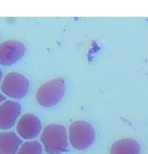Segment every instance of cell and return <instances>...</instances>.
I'll return each mask as SVG.
<instances>
[{"label":"cell","mask_w":148,"mask_h":154,"mask_svg":"<svg viewBox=\"0 0 148 154\" xmlns=\"http://www.w3.org/2000/svg\"><path fill=\"white\" fill-rule=\"evenodd\" d=\"M41 141L48 154L65 152L68 148V134L65 127L58 124L47 125L42 131Z\"/></svg>","instance_id":"1"},{"label":"cell","mask_w":148,"mask_h":154,"mask_svg":"<svg viewBox=\"0 0 148 154\" xmlns=\"http://www.w3.org/2000/svg\"><path fill=\"white\" fill-rule=\"evenodd\" d=\"M65 93V81L62 78L51 79L39 87L36 99L41 106L49 108L59 103Z\"/></svg>","instance_id":"2"},{"label":"cell","mask_w":148,"mask_h":154,"mask_svg":"<svg viewBox=\"0 0 148 154\" xmlns=\"http://www.w3.org/2000/svg\"><path fill=\"white\" fill-rule=\"evenodd\" d=\"M95 129L92 125L85 121H76L69 127V142L77 150L89 148L95 140Z\"/></svg>","instance_id":"3"},{"label":"cell","mask_w":148,"mask_h":154,"mask_svg":"<svg viewBox=\"0 0 148 154\" xmlns=\"http://www.w3.org/2000/svg\"><path fill=\"white\" fill-rule=\"evenodd\" d=\"M0 88L5 96L19 100L28 94L30 83L27 77L21 73L9 72L3 78Z\"/></svg>","instance_id":"4"},{"label":"cell","mask_w":148,"mask_h":154,"mask_svg":"<svg viewBox=\"0 0 148 154\" xmlns=\"http://www.w3.org/2000/svg\"><path fill=\"white\" fill-rule=\"evenodd\" d=\"M26 45L16 40H8L0 44V64L10 66L24 57Z\"/></svg>","instance_id":"5"},{"label":"cell","mask_w":148,"mask_h":154,"mask_svg":"<svg viewBox=\"0 0 148 154\" xmlns=\"http://www.w3.org/2000/svg\"><path fill=\"white\" fill-rule=\"evenodd\" d=\"M16 129L21 137L31 140L41 134L42 122L37 116L33 114H25L19 119Z\"/></svg>","instance_id":"6"},{"label":"cell","mask_w":148,"mask_h":154,"mask_svg":"<svg viewBox=\"0 0 148 154\" xmlns=\"http://www.w3.org/2000/svg\"><path fill=\"white\" fill-rule=\"evenodd\" d=\"M21 115V105L12 100L0 104V129L7 131L16 124Z\"/></svg>","instance_id":"7"},{"label":"cell","mask_w":148,"mask_h":154,"mask_svg":"<svg viewBox=\"0 0 148 154\" xmlns=\"http://www.w3.org/2000/svg\"><path fill=\"white\" fill-rule=\"evenodd\" d=\"M22 140L13 131L0 132V154H16Z\"/></svg>","instance_id":"8"},{"label":"cell","mask_w":148,"mask_h":154,"mask_svg":"<svg viewBox=\"0 0 148 154\" xmlns=\"http://www.w3.org/2000/svg\"><path fill=\"white\" fill-rule=\"evenodd\" d=\"M140 145L134 139L122 138L111 146L110 154H139Z\"/></svg>","instance_id":"9"},{"label":"cell","mask_w":148,"mask_h":154,"mask_svg":"<svg viewBox=\"0 0 148 154\" xmlns=\"http://www.w3.org/2000/svg\"><path fill=\"white\" fill-rule=\"evenodd\" d=\"M43 147L37 140H29L22 143L16 154H42Z\"/></svg>","instance_id":"10"},{"label":"cell","mask_w":148,"mask_h":154,"mask_svg":"<svg viewBox=\"0 0 148 154\" xmlns=\"http://www.w3.org/2000/svg\"><path fill=\"white\" fill-rule=\"evenodd\" d=\"M5 101V96L4 95H2L1 93H0V104L3 103Z\"/></svg>","instance_id":"11"},{"label":"cell","mask_w":148,"mask_h":154,"mask_svg":"<svg viewBox=\"0 0 148 154\" xmlns=\"http://www.w3.org/2000/svg\"><path fill=\"white\" fill-rule=\"evenodd\" d=\"M2 77H3V74H2V70L0 69V82H1V80H2Z\"/></svg>","instance_id":"12"}]
</instances>
